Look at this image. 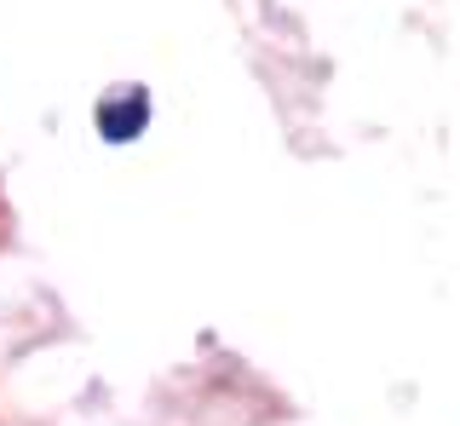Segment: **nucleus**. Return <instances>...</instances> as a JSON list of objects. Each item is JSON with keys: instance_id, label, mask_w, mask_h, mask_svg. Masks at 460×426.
I'll use <instances>...</instances> for the list:
<instances>
[{"instance_id": "f257e3e1", "label": "nucleus", "mask_w": 460, "mask_h": 426, "mask_svg": "<svg viewBox=\"0 0 460 426\" xmlns=\"http://www.w3.org/2000/svg\"><path fill=\"white\" fill-rule=\"evenodd\" d=\"M144 121H150V98H144V93H127L121 104H104V110H98V127H104L110 145H127L133 133H144Z\"/></svg>"}]
</instances>
